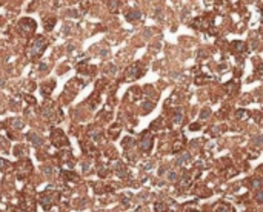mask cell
<instances>
[{"mask_svg": "<svg viewBox=\"0 0 263 212\" xmlns=\"http://www.w3.org/2000/svg\"><path fill=\"white\" fill-rule=\"evenodd\" d=\"M48 42H46V38L43 35H37L34 38V42L31 45V49H29V57L31 59H37V57H40L43 54V51L46 48Z\"/></svg>", "mask_w": 263, "mask_h": 212, "instance_id": "obj_1", "label": "cell"}, {"mask_svg": "<svg viewBox=\"0 0 263 212\" xmlns=\"http://www.w3.org/2000/svg\"><path fill=\"white\" fill-rule=\"evenodd\" d=\"M51 140H52V143H54L56 146H59V148H63V146H68V144H69L66 135L63 134V131H62V129H57V128L52 129V132H51Z\"/></svg>", "mask_w": 263, "mask_h": 212, "instance_id": "obj_2", "label": "cell"}, {"mask_svg": "<svg viewBox=\"0 0 263 212\" xmlns=\"http://www.w3.org/2000/svg\"><path fill=\"white\" fill-rule=\"evenodd\" d=\"M19 29H20L25 35H29V34H32L34 29H35V22H34L32 19H23V20H20V23H19Z\"/></svg>", "mask_w": 263, "mask_h": 212, "instance_id": "obj_3", "label": "cell"}, {"mask_svg": "<svg viewBox=\"0 0 263 212\" xmlns=\"http://www.w3.org/2000/svg\"><path fill=\"white\" fill-rule=\"evenodd\" d=\"M140 149L145 151V152H149L152 149V135H151L149 131L143 132V135L140 138Z\"/></svg>", "mask_w": 263, "mask_h": 212, "instance_id": "obj_4", "label": "cell"}, {"mask_svg": "<svg viewBox=\"0 0 263 212\" xmlns=\"http://www.w3.org/2000/svg\"><path fill=\"white\" fill-rule=\"evenodd\" d=\"M140 63H136V65H133V66H129V68L126 69V72H125V78L126 80H136V78H139L140 75H142V71H140Z\"/></svg>", "mask_w": 263, "mask_h": 212, "instance_id": "obj_5", "label": "cell"}, {"mask_svg": "<svg viewBox=\"0 0 263 212\" xmlns=\"http://www.w3.org/2000/svg\"><path fill=\"white\" fill-rule=\"evenodd\" d=\"M140 17H142V12L137 11V9H133V11H129L128 14H126V20H128V22H136V20H139Z\"/></svg>", "mask_w": 263, "mask_h": 212, "instance_id": "obj_6", "label": "cell"}, {"mask_svg": "<svg viewBox=\"0 0 263 212\" xmlns=\"http://www.w3.org/2000/svg\"><path fill=\"white\" fill-rule=\"evenodd\" d=\"M28 138H31V141L35 144V146H42V144H43V140H42V137H40V135H37V134H34V132H31V134H28Z\"/></svg>", "mask_w": 263, "mask_h": 212, "instance_id": "obj_7", "label": "cell"}, {"mask_svg": "<svg viewBox=\"0 0 263 212\" xmlns=\"http://www.w3.org/2000/svg\"><path fill=\"white\" fill-rule=\"evenodd\" d=\"M189 160H191V155H189V154H183V155H180L177 160H176V165H177V166H183V165H185L186 162H189Z\"/></svg>", "mask_w": 263, "mask_h": 212, "instance_id": "obj_8", "label": "cell"}, {"mask_svg": "<svg viewBox=\"0 0 263 212\" xmlns=\"http://www.w3.org/2000/svg\"><path fill=\"white\" fill-rule=\"evenodd\" d=\"M9 125L12 128H16V129H22L25 123H23V118H12V120L9 122Z\"/></svg>", "mask_w": 263, "mask_h": 212, "instance_id": "obj_9", "label": "cell"}, {"mask_svg": "<svg viewBox=\"0 0 263 212\" xmlns=\"http://www.w3.org/2000/svg\"><path fill=\"white\" fill-rule=\"evenodd\" d=\"M45 28L48 29V31H51L52 28H54V25H56V19L54 17H49V19H45Z\"/></svg>", "mask_w": 263, "mask_h": 212, "instance_id": "obj_10", "label": "cell"}, {"mask_svg": "<svg viewBox=\"0 0 263 212\" xmlns=\"http://www.w3.org/2000/svg\"><path fill=\"white\" fill-rule=\"evenodd\" d=\"M54 85H56L54 82H51V83H49V86H48L46 83H45V85H42V92H43V95H49V94H51V89L54 88Z\"/></svg>", "mask_w": 263, "mask_h": 212, "instance_id": "obj_11", "label": "cell"}, {"mask_svg": "<svg viewBox=\"0 0 263 212\" xmlns=\"http://www.w3.org/2000/svg\"><path fill=\"white\" fill-rule=\"evenodd\" d=\"M216 212H235L231 206H226V204H222V206H219L217 209H216Z\"/></svg>", "mask_w": 263, "mask_h": 212, "instance_id": "obj_12", "label": "cell"}, {"mask_svg": "<svg viewBox=\"0 0 263 212\" xmlns=\"http://www.w3.org/2000/svg\"><path fill=\"white\" fill-rule=\"evenodd\" d=\"M117 9H119V0H109V11L115 12Z\"/></svg>", "mask_w": 263, "mask_h": 212, "instance_id": "obj_13", "label": "cell"}, {"mask_svg": "<svg viewBox=\"0 0 263 212\" xmlns=\"http://www.w3.org/2000/svg\"><path fill=\"white\" fill-rule=\"evenodd\" d=\"M234 48L237 49V51H240V52H243L246 49V45L243 42H234Z\"/></svg>", "mask_w": 263, "mask_h": 212, "instance_id": "obj_14", "label": "cell"}, {"mask_svg": "<svg viewBox=\"0 0 263 212\" xmlns=\"http://www.w3.org/2000/svg\"><path fill=\"white\" fill-rule=\"evenodd\" d=\"M174 122H176V123H179V125L183 122V114H182V111H179V112H176V114H174Z\"/></svg>", "mask_w": 263, "mask_h": 212, "instance_id": "obj_15", "label": "cell"}, {"mask_svg": "<svg viewBox=\"0 0 263 212\" xmlns=\"http://www.w3.org/2000/svg\"><path fill=\"white\" fill-rule=\"evenodd\" d=\"M154 108V103H151V101H146V103H145L143 104V111L145 112H148V111H151Z\"/></svg>", "mask_w": 263, "mask_h": 212, "instance_id": "obj_16", "label": "cell"}, {"mask_svg": "<svg viewBox=\"0 0 263 212\" xmlns=\"http://www.w3.org/2000/svg\"><path fill=\"white\" fill-rule=\"evenodd\" d=\"M62 175H65V178H66V180H71V178L75 177L74 172H66V171H62Z\"/></svg>", "mask_w": 263, "mask_h": 212, "instance_id": "obj_17", "label": "cell"}, {"mask_svg": "<svg viewBox=\"0 0 263 212\" xmlns=\"http://www.w3.org/2000/svg\"><path fill=\"white\" fill-rule=\"evenodd\" d=\"M209 114H211V111H209V109L206 108V109H203V112H202V115H200V117L203 118V120H206V118L209 117Z\"/></svg>", "mask_w": 263, "mask_h": 212, "instance_id": "obj_18", "label": "cell"}, {"mask_svg": "<svg viewBox=\"0 0 263 212\" xmlns=\"http://www.w3.org/2000/svg\"><path fill=\"white\" fill-rule=\"evenodd\" d=\"M255 200H257L258 203H263V191H260V192L255 195Z\"/></svg>", "mask_w": 263, "mask_h": 212, "instance_id": "obj_19", "label": "cell"}, {"mask_svg": "<svg viewBox=\"0 0 263 212\" xmlns=\"http://www.w3.org/2000/svg\"><path fill=\"white\" fill-rule=\"evenodd\" d=\"M134 141H133V138H125V141H123V146L126 148V146H131Z\"/></svg>", "mask_w": 263, "mask_h": 212, "instance_id": "obj_20", "label": "cell"}, {"mask_svg": "<svg viewBox=\"0 0 263 212\" xmlns=\"http://www.w3.org/2000/svg\"><path fill=\"white\" fill-rule=\"evenodd\" d=\"M169 180L171 181H176L177 180V174H176V172H169Z\"/></svg>", "mask_w": 263, "mask_h": 212, "instance_id": "obj_21", "label": "cell"}, {"mask_svg": "<svg viewBox=\"0 0 263 212\" xmlns=\"http://www.w3.org/2000/svg\"><path fill=\"white\" fill-rule=\"evenodd\" d=\"M6 165H8V162H6V160H3V158H0V169H5V168H6Z\"/></svg>", "mask_w": 263, "mask_h": 212, "instance_id": "obj_22", "label": "cell"}, {"mask_svg": "<svg viewBox=\"0 0 263 212\" xmlns=\"http://www.w3.org/2000/svg\"><path fill=\"white\" fill-rule=\"evenodd\" d=\"M155 209L159 210V212H160V210H166V206H165V204H155Z\"/></svg>", "mask_w": 263, "mask_h": 212, "instance_id": "obj_23", "label": "cell"}, {"mask_svg": "<svg viewBox=\"0 0 263 212\" xmlns=\"http://www.w3.org/2000/svg\"><path fill=\"white\" fill-rule=\"evenodd\" d=\"M237 117L239 118H245L246 117V112L245 111H237Z\"/></svg>", "mask_w": 263, "mask_h": 212, "instance_id": "obj_24", "label": "cell"}, {"mask_svg": "<svg viewBox=\"0 0 263 212\" xmlns=\"http://www.w3.org/2000/svg\"><path fill=\"white\" fill-rule=\"evenodd\" d=\"M257 72H258V75H260V77L263 75V63H261V65L258 66V68H257Z\"/></svg>", "mask_w": 263, "mask_h": 212, "instance_id": "obj_25", "label": "cell"}, {"mask_svg": "<svg viewBox=\"0 0 263 212\" xmlns=\"http://www.w3.org/2000/svg\"><path fill=\"white\" fill-rule=\"evenodd\" d=\"M43 172H45V174H48V175H49V174H51V172H52V169H51L49 166H48V168L45 166V168H43Z\"/></svg>", "mask_w": 263, "mask_h": 212, "instance_id": "obj_26", "label": "cell"}, {"mask_svg": "<svg viewBox=\"0 0 263 212\" xmlns=\"http://www.w3.org/2000/svg\"><path fill=\"white\" fill-rule=\"evenodd\" d=\"M83 171H85V172L89 171V163H83Z\"/></svg>", "mask_w": 263, "mask_h": 212, "instance_id": "obj_27", "label": "cell"}, {"mask_svg": "<svg viewBox=\"0 0 263 212\" xmlns=\"http://www.w3.org/2000/svg\"><path fill=\"white\" fill-rule=\"evenodd\" d=\"M260 172H261V174H263V166H261V168H260Z\"/></svg>", "mask_w": 263, "mask_h": 212, "instance_id": "obj_28", "label": "cell"}]
</instances>
